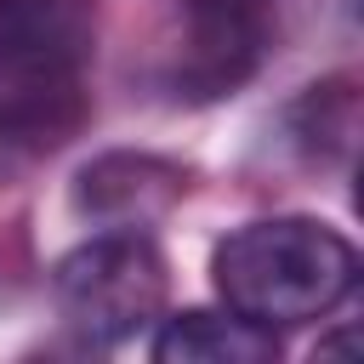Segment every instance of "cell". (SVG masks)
I'll list each match as a JSON object with an SVG mask.
<instances>
[{"label":"cell","instance_id":"52a82bcc","mask_svg":"<svg viewBox=\"0 0 364 364\" xmlns=\"http://www.w3.org/2000/svg\"><path fill=\"white\" fill-rule=\"evenodd\" d=\"M279 148L307 176H341L358 148V80L324 74L279 108Z\"/></svg>","mask_w":364,"mask_h":364},{"label":"cell","instance_id":"7a4b0ae2","mask_svg":"<svg viewBox=\"0 0 364 364\" xmlns=\"http://www.w3.org/2000/svg\"><path fill=\"white\" fill-rule=\"evenodd\" d=\"M171 296L165 250L148 228H97L51 267V301L74 347H125L159 324Z\"/></svg>","mask_w":364,"mask_h":364},{"label":"cell","instance_id":"6da1fadb","mask_svg":"<svg viewBox=\"0 0 364 364\" xmlns=\"http://www.w3.org/2000/svg\"><path fill=\"white\" fill-rule=\"evenodd\" d=\"M210 284L222 307L262 330H296L330 318L358 284V250L318 216H262L216 239Z\"/></svg>","mask_w":364,"mask_h":364},{"label":"cell","instance_id":"ba28073f","mask_svg":"<svg viewBox=\"0 0 364 364\" xmlns=\"http://www.w3.org/2000/svg\"><path fill=\"white\" fill-rule=\"evenodd\" d=\"M148 353L159 364H267L279 353V336L239 318L233 307H222V313L188 307L176 318H159Z\"/></svg>","mask_w":364,"mask_h":364},{"label":"cell","instance_id":"277c9868","mask_svg":"<svg viewBox=\"0 0 364 364\" xmlns=\"http://www.w3.org/2000/svg\"><path fill=\"white\" fill-rule=\"evenodd\" d=\"M193 188V165L154 148H102L68 182V210L91 228H148Z\"/></svg>","mask_w":364,"mask_h":364},{"label":"cell","instance_id":"8992f818","mask_svg":"<svg viewBox=\"0 0 364 364\" xmlns=\"http://www.w3.org/2000/svg\"><path fill=\"white\" fill-rule=\"evenodd\" d=\"M91 125L85 74H57L0 97V193L28 182L46 159H57Z\"/></svg>","mask_w":364,"mask_h":364},{"label":"cell","instance_id":"5b68a950","mask_svg":"<svg viewBox=\"0 0 364 364\" xmlns=\"http://www.w3.org/2000/svg\"><path fill=\"white\" fill-rule=\"evenodd\" d=\"M97 46V0H0V97L85 74Z\"/></svg>","mask_w":364,"mask_h":364},{"label":"cell","instance_id":"3957f363","mask_svg":"<svg viewBox=\"0 0 364 364\" xmlns=\"http://www.w3.org/2000/svg\"><path fill=\"white\" fill-rule=\"evenodd\" d=\"M284 0H176L154 51V91L176 108H210L239 97L279 46Z\"/></svg>","mask_w":364,"mask_h":364}]
</instances>
